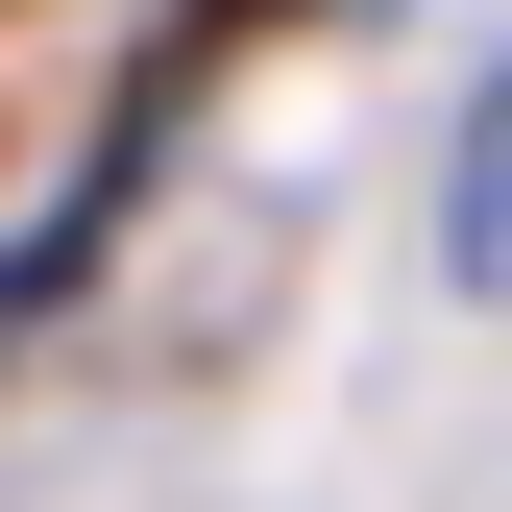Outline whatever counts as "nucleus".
<instances>
[{"mask_svg": "<svg viewBox=\"0 0 512 512\" xmlns=\"http://www.w3.org/2000/svg\"><path fill=\"white\" fill-rule=\"evenodd\" d=\"M439 269H464V293L512 317V49L464 74V147H439Z\"/></svg>", "mask_w": 512, "mask_h": 512, "instance_id": "nucleus-1", "label": "nucleus"}]
</instances>
